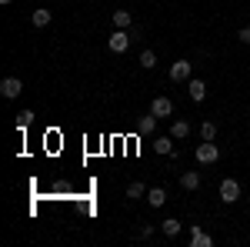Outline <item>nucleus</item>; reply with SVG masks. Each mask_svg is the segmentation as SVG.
<instances>
[{
    "mask_svg": "<svg viewBox=\"0 0 250 247\" xmlns=\"http://www.w3.org/2000/svg\"><path fill=\"white\" fill-rule=\"evenodd\" d=\"M193 157H197V164H217L220 160V147L213 140H204V144H197Z\"/></svg>",
    "mask_w": 250,
    "mask_h": 247,
    "instance_id": "1",
    "label": "nucleus"
},
{
    "mask_svg": "<svg viewBox=\"0 0 250 247\" xmlns=\"http://www.w3.org/2000/svg\"><path fill=\"white\" fill-rule=\"evenodd\" d=\"M220 201H224V204H237V201H240V184H237L233 177H224V180H220Z\"/></svg>",
    "mask_w": 250,
    "mask_h": 247,
    "instance_id": "2",
    "label": "nucleus"
},
{
    "mask_svg": "<svg viewBox=\"0 0 250 247\" xmlns=\"http://www.w3.org/2000/svg\"><path fill=\"white\" fill-rule=\"evenodd\" d=\"M130 44H134V34H127V30H114V34L107 37V47H110L114 54H124Z\"/></svg>",
    "mask_w": 250,
    "mask_h": 247,
    "instance_id": "3",
    "label": "nucleus"
},
{
    "mask_svg": "<svg viewBox=\"0 0 250 247\" xmlns=\"http://www.w3.org/2000/svg\"><path fill=\"white\" fill-rule=\"evenodd\" d=\"M20 90H23L20 77H3V80H0V94L7 97V100H14V97H20Z\"/></svg>",
    "mask_w": 250,
    "mask_h": 247,
    "instance_id": "4",
    "label": "nucleus"
},
{
    "mask_svg": "<svg viewBox=\"0 0 250 247\" xmlns=\"http://www.w3.org/2000/svg\"><path fill=\"white\" fill-rule=\"evenodd\" d=\"M190 74H193V64L190 60H177V64H170V80H190Z\"/></svg>",
    "mask_w": 250,
    "mask_h": 247,
    "instance_id": "5",
    "label": "nucleus"
},
{
    "mask_svg": "<svg viewBox=\"0 0 250 247\" xmlns=\"http://www.w3.org/2000/svg\"><path fill=\"white\" fill-rule=\"evenodd\" d=\"M187 94H190V100H197V104H200V100L207 97V84H204L200 77H190V80H187Z\"/></svg>",
    "mask_w": 250,
    "mask_h": 247,
    "instance_id": "6",
    "label": "nucleus"
},
{
    "mask_svg": "<svg viewBox=\"0 0 250 247\" xmlns=\"http://www.w3.org/2000/svg\"><path fill=\"white\" fill-rule=\"evenodd\" d=\"M150 114H154V117H170V114H173L170 97H154V104H150Z\"/></svg>",
    "mask_w": 250,
    "mask_h": 247,
    "instance_id": "7",
    "label": "nucleus"
},
{
    "mask_svg": "<svg viewBox=\"0 0 250 247\" xmlns=\"http://www.w3.org/2000/svg\"><path fill=\"white\" fill-rule=\"evenodd\" d=\"M210 244H213V237L204 227H197V224H193V227H190V247H210Z\"/></svg>",
    "mask_w": 250,
    "mask_h": 247,
    "instance_id": "8",
    "label": "nucleus"
},
{
    "mask_svg": "<svg viewBox=\"0 0 250 247\" xmlns=\"http://www.w3.org/2000/svg\"><path fill=\"white\" fill-rule=\"evenodd\" d=\"M190 131H193V127L187 124V120H184V117L170 124V137H173V140H184V137H190Z\"/></svg>",
    "mask_w": 250,
    "mask_h": 247,
    "instance_id": "9",
    "label": "nucleus"
},
{
    "mask_svg": "<svg viewBox=\"0 0 250 247\" xmlns=\"http://www.w3.org/2000/svg\"><path fill=\"white\" fill-rule=\"evenodd\" d=\"M180 187L184 190H197L200 187V171H184L180 174Z\"/></svg>",
    "mask_w": 250,
    "mask_h": 247,
    "instance_id": "10",
    "label": "nucleus"
},
{
    "mask_svg": "<svg viewBox=\"0 0 250 247\" xmlns=\"http://www.w3.org/2000/svg\"><path fill=\"white\" fill-rule=\"evenodd\" d=\"M147 201H150V207H164V204H167V190L164 187H150L147 190Z\"/></svg>",
    "mask_w": 250,
    "mask_h": 247,
    "instance_id": "11",
    "label": "nucleus"
},
{
    "mask_svg": "<svg viewBox=\"0 0 250 247\" xmlns=\"http://www.w3.org/2000/svg\"><path fill=\"white\" fill-rule=\"evenodd\" d=\"M130 23H134L130 10H114V27L117 30H130Z\"/></svg>",
    "mask_w": 250,
    "mask_h": 247,
    "instance_id": "12",
    "label": "nucleus"
},
{
    "mask_svg": "<svg viewBox=\"0 0 250 247\" xmlns=\"http://www.w3.org/2000/svg\"><path fill=\"white\" fill-rule=\"evenodd\" d=\"M157 120H160V117H154V114L140 117V120H137V134H154L157 131Z\"/></svg>",
    "mask_w": 250,
    "mask_h": 247,
    "instance_id": "13",
    "label": "nucleus"
},
{
    "mask_svg": "<svg viewBox=\"0 0 250 247\" xmlns=\"http://www.w3.org/2000/svg\"><path fill=\"white\" fill-rule=\"evenodd\" d=\"M154 151L164 154V157H170V154H173V137H157V140H154Z\"/></svg>",
    "mask_w": 250,
    "mask_h": 247,
    "instance_id": "14",
    "label": "nucleus"
},
{
    "mask_svg": "<svg viewBox=\"0 0 250 247\" xmlns=\"http://www.w3.org/2000/svg\"><path fill=\"white\" fill-rule=\"evenodd\" d=\"M50 17H54V14H50L47 7H40V10H34V14H30V20H34V27H47V23H50Z\"/></svg>",
    "mask_w": 250,
    "mask_h": 247,
    "instance_id": "15",
    "label": "nucleus"
},
{
    "mask_svg": "<svg viewBox=\"0 0 250 247\" xmlns=\"http://www.w3.org/2000/svg\"><path fill=\"white\" fill-rule=\"evenodd\" d=\"M140 197H147V187L134 180V184H127V201H140Z\"/></svg>",
    "mask_w": 250,
    "mask_h": 247,
    "instance_id": "16",
    "label": "nucleus"
},
{
    "mask_svg": "<svg viewBox=\"0 0 250 247\" xmlns=\"http://www.w3.org/2000/svg\"><path fill=\"white\" fill-rule=\"evenodd\" d=\"M200 137H204V140H217V124H213V120H204V124H200Z\"/></svg>",
    "mask_w": 250,
    "mask_h": 247,
    "instance_id": "17",
    "label": "nucleus"
},
{
    "mask_svg": "<svg viewBox=\"0 0 250 247\" xmlns=\"http://www.w3.org/2000/svg\"><path fill=\"white\" fill-rule=\"evenodd\" d=\"M160 227H164V234H167V237H177V234H180V221H177V217H167Z\"/></svg>",
    "mask_w": 250,
    "mask_h": 247,
    "instance_id": "18",
    "label": "nucleus"
},
{
    "mask_svg": "<svg viewBox=\"0 0 250 247\" xmlns=\"http://www.w3.org/2000/svg\"><path fill=\"white\" fill-rule=\"evenodd\" d=\"M140 67H144V70H154L157 67V54L154 50H144V54H140Z\"/></svg>",
    "mask_w": 250,
    "mask_h": 247,
    "instance_id": "19",
    "label": "nucleus"
},
{
    "mask_svg": "<svg viewBox=\"0 0 250 247\" xmlns=\"http://www.w3.org/2000/svg\"><path fill=\"white\" fill-rule=\"evenodd\" d=\"M34 117H37L34 111H20V114H17V127H20V131H27V127L34 124Z\"/></svg>",
    "mask_w": 250,
    "mask_h": 247,
    "instance_id": "20",
    "label": "nucleus"
},
{
    "mask_svg": "<svg viewBox=\"0 0 250 247\" xmlns=\"http://www.w3.org/2000/svg\"><path fill=\"white\" fill-rule=\"evenodd\" d=\"M237 40H240V44H247V47H250V27H240V30H237Z\"/></svg>",
    "mask_w": 250,
    "mask_h": 247,
    "instance_id": "21",
    "label": "nucleus"
},
{
    "mask_svg": "<svg viewBox=\"0 0 250 247\" xmlns=\"http://www.w3.org/2000/svg\"><path fill=\"white\" fill-rule=\"evenodd\" d=\"M137 237H150V224H140L137 227Z\"/></svg>",
    "mask_w": 250,
    "mask_h": 247,
    "instance_id": "22",
    "label": "nucleus"
},
{
    "mask_svg": "<svg viewBox=\"0 0 250 247\" xmlns=\"http://www.w3.org/2000/svg\"><path fill=\"white\" fill-rule=\"evenodd\" d=\"M0 3H14V0H0Z\"/></svg>",
    "mask_w": 250,
    "mask_h": 247,
    "instance_id": "23",
    "label": "nucleus"
}]
</instances>
